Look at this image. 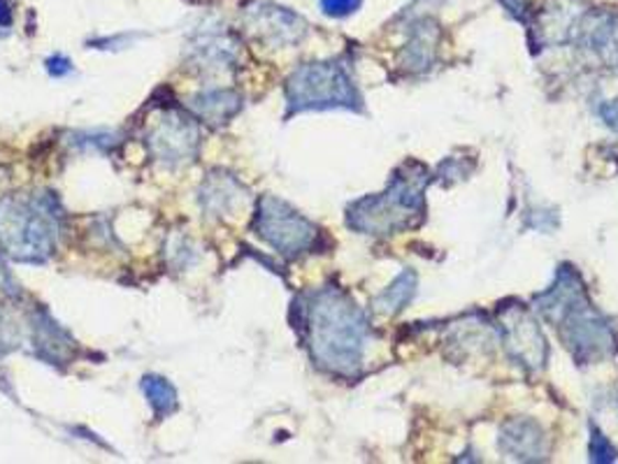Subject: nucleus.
<instances>
[{"instance_id": "1", "label": "nucleus", "mask_w": 618, "mask_h": 464, "mask_svg": "<svg viewBox=\"0 0 618 464\" xmlns=\"http://www.w3.org/2000/svg\"><path fill=\"white\" fill-rule=\"evenodd\" d=\"M307 344L319 367L352 376L361 369L369 325L356 302L338 288L319 290L307 305Z\"/></svg>"}, {"instance_id": "2", "label": "nucleus", "mask_w": 618, "mask_h": 464, "mask_svg": "<svg viewBox=\"0 0 618 464\" xmlns=\"http://www.w3.org/2000/svg\"><path fill=\"white\" fill-rule=\"evenodd\" d=\"M538 309L580 363H597L616 353L614 328L591 305L582 279L570 267H561L559 279L538 300Z\"/></svg>"}, {"instance_id": "3", "label": "nucleus", "mask_w": 618, "mask_h": 464, "mask_svg": "<svg viewBox=\"0 0 618 464\" xmlns=\"http://www.w3.org/2000/svg\"><path fill=\"white\" fill-rule=\"evenodd\" d=\"M58 225V205L49 194H19L0 200V248L14 261H47L56 248Z\"/></svg>"}, {"instance_id": "4", "label": "nucleus", "mask_w": 618, "mask_h": 464, "mask_svg": "<svg viewBox=\"0 0 618 464\" xmlns=\"http://www.w3.org/2000/svg\"><path fill=\"white\" fill-rule=\"evenodd\" d=\"M428 173L421 165H407L384 194L369 196L349 207V225L367 235H394L411 228L423 212Z\"/></svg>"}, {"instance_id": "5", "label": "nucleus", "mask_w": 618, "mask_h": 464, "mask_svg": "<svg viewBox=\"0 0 618 464\" xmlns=\"http://www.w3.org/2000/svg\"><path fill=\"white\" fill-rule=\"evenodd\" d=\"M288 112L361 110V96L340 63H307L286 84Z\"/></svg>"}, {"instance_id": "6", "label": "nucleus", "mask_w": 618, "mask_h": 464, "mask_svg": "<svg viewBox=\"0 0 618 464\" xmlns=\"http://www.w3.org/2000/svg\"><path fill=\"white\" fill-rule=\"evenodd\" d=\"M256 232L288 258H296L312 248L319 237L314 223H309L291 205L275 196H265L258 202Z\"/></svg>"}, {"instance_id": "7", "label": "nucleus", "mask_w": 618, "mask_h": 464, "mask_svg": "<svg viewBox=\"0 0 618 464\" xmlns=\"http://www.w3.org/2000/svg\"><path fill=\"white\" fill-rule=\"evenodd\" d=\"M152 154L166 165H184L191 163L198 154L200 133L194 119L181 114L177 110H166L147 135Z\"/></svg>"}, {"instance_id": "8", "label": "nucleus", "mask_w": 618, "mask_h": 464, "mask_svg": "<svg viewBox=\"0 0 618 464\" xmlns=\"http://www.w3.org/2000/svg\"><path fill=\"white\" fill-rule=\"evenodd\" d=\"M505 330V349L519 365L538 369L547 361V342L530 316L521 307H509L500 313Z\"/></svg>"}, {"instance_id": "9", "label": "nucleus", "mask_w": 618, "mask_h": 464, "mask_svg": "<svg viewBox=\"0 0 618 464\" xmlns=\"http://www.w3.org/2000/svg\"><path fill=\"white\" fill-rule=\"evenodd\" d=\"M246 24L273 45H291L305 35V21L298 14L271 3H256L246 10Z\"/></svg>"}, {"instance_id": "10", "label": "nucleus", "mask_w": 618, "mask_h": 464, "mask_svg": "<svg viewBox=\"0 0 618 464\" xmlns=\"http://www.w3.org/2000/svg\"><path fill=\"white\" fill-rule=\"evenodd\" d=\"M189 56L200 68L221 70L235 60V42L221 29H200L189 42Z\"/></svg>"}, {"instance_id": "11", "label": "nucleus", "mask_w": 618, "mask_h": 464, "mask_svg": "<svg viewBox=\"0 0 618 464\" xmlns=\"http://www.w3.org/2000/svg\"><path fill=\"white\" fill-rule=\"evenodd\" d=\"M500 446L505 453L517 460H542L547 453L544 446V432L538 423L532 420H514V423L505 426Z\"/></svg>"}, {"instance_id": "12", "label": "nucleus", "mask_w": 618, "mask_h": 464, "mask_svg": "<svg viewBox=\"0 0 618 464\" xmlns=\"http://www.w3.org/2000/svg\"><path fill=\"white\" fill-rule=\"evenodd\" d=\"M191 108L200 119H205L212 125H221V123H229L240 112L242 98L235 91L217 89V91H208V93L194 98Z\"/></svg>"}, {"instance_id": "13", "label": "nucleus", "mask_w": 618, "mask_h": 464, "mask_svg": "<svg viewBox=\"0 0 618 464\" xmlns=\"http://www.w3.org/2000/svg\"><path fill=\"white\" fill-rule=\"evenodd\" d=\"M200 200L212 214H225L233 205L240 202V184L225 175H212L202 186Z\"/></svg>"}, {"instance_id": "14", "label": "nucleus", "mask_w": 618, "mask_h": 464, "mask_svg": "<svg viewBox=\"0 0 618 464\" xmlns=\"http://www.w3.org/2000/svg\"><path fill=\"white\" fill-rule=\"evenodd\" d=\"M415 290H417V277L411 272H402L400 277L379 295L375 305L384 313H396L405 309L409 300L415 298Z\"/></svg>"}, {"instance_id": "15", "label": "nucleus", "mask_w": 618, "mask_h": 464, "mask_svg": "<svg viewBox=\"0 0 618 464\" xmlns=\"http://www.w3.org/2000/svg\"><path fill=\"white\" fill-rule=\"evenodd\" d=\"M142 393L147 395L152 409L156 411V416H170L177 409V390L173 388L170 382L161 376H144L142 378Z\"/></svg>"}, {"instance_id": "16", "label": "nucleus", "mask_w": 618, "mask_h": 464, "mask_svg": "<svg viewBox=\"0 0 618 464\" xmlns=\"http://www.w3.org/2000/svg\"><path fill=\"white\" fill-rule=\"evenodd\" d=\"M618 457V451L609 444L607 437L593 428V439H591V460L593 462H614Z\"/></svg>"}, {"instance_id": "17", "label": "nucleus", "mask_w": 618, "mask_h": 464, "mask_svg": "<svg viewBox=\"0 0 618 464\" xmlns=\"http://www.w3.org/2000/svg\"><path fill=\"white\" fill-rule=\"evenodd\" d=\"M363 0H321L323 14L333 19H344L349 14H354L361 8Z\"/></svg>"}, {"instance_id": "18", "label": "nucleus", "mask_w": 618, "mask_h": 464, "mask_svg": "<svg viewBox=\"0 0 618 464\" xmlns=\"http://www.w3.org/2000/svg\"><path fill=\"white\" fill-rule=\"evenodd\" d=\"M47 68H49V73H52L54 77H64V75H68V73L73 70L70 60H68V58H64V56H54V58H49V60H47Z\"/></svg>"}, {"instance_id": "19", "label": "nucleus", "mask_w": 618, "mask_h": 464, "mask_svg": "<svg viewBox=\"0 0 618 464\" xmlns=\"http://www.w3.org/2000/svg\"><path fill=\"white\" fill-rule=\"evenodd\" d=\"M603 114H605L607 123H609V125H614V123H616V119H618V100H616L614 104H609V108H605V110H603ZM616 131H618V129H616Z\"/></svg>"}, {"instance_id": "20", "label": "nucleus", "mask_w": 618, "mask_h": 464, "mask_svg": "<svg viewBox=\"0 0 618 464\" xmlns=\"http://www.w3.org/2000/svg\"><path fill=\"white\" fill-rule=\"evenodd\" d=\"M3 344H8V332H5L3 321H0V346H3Z\"/></svg>"}]
</instances>
